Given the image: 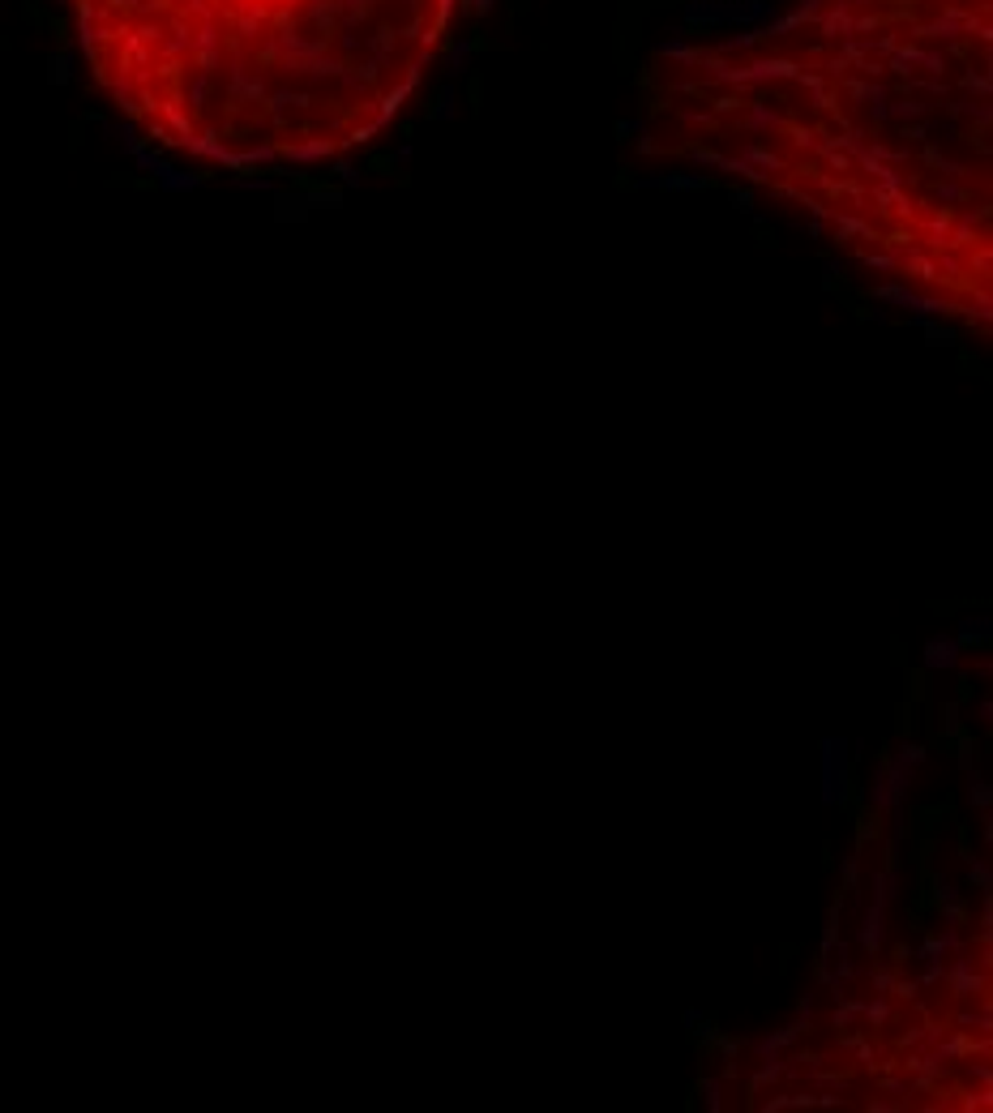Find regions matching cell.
Returning a JSON list of instances; mask_svg holds the SVG:
<instances>
[{
    "mask_svg": "<svg viewBox=\"0 0 993 1113\" xmlns=\"http://www.w3.org/2000/svg\"><path fill=\"white\" fill-rule=\"evenodd\" d=\"M878 835V818H861V844H870Z\"/></svg>",
    "mask_w": 993,
    "mask_h": 1113,
    "instance_id": "18",
    "label": "cell"
},
{
    "mask_svg": "<svg viewBox=\"0 0 993 1113\" xmlns=\"http://www.w3.org/2000/svg\"><path fill=\"white\" fill-rule=\"evenodd\" d=\"M95 86L218 168L368 146L441 51L454 0H65Z\"/></svg>",
    "mask_w": 993,
    "mask_h": 1113,
    "instance_id": "2",
    "label": "cell"
},
{
    "mask_svg": "<svg viewBox=\"0 0 993 1113\" xmlns=\"http://www.w3.org/2000/svg\"><path fill=\"white\" fill-rule=\"evenodd\" d=\"M959 643L950 638V634H934L929 643H925V651H921V664L929 668V673H938V668H955L959 664Z\"/></svg>",
    "mask_w": 993,
    "mask_h": 1113,
    "instance_id": "5",
    "label": "cell"
},
{
    "mask_svg": "<svg viewBox=\"0 0 993 1113\" xmlns=\"http://www.w3.org/2000/svg\"><path fill=\"white\" fill-rule=\"evenodd\" d=\"M891 985H895V976H891L887 968L873 972V990H878V993H891Z\"/></svg>",
    "mask_w": 993,
    "mask_h": 1113,
    "instance_id": "17",
    "label": "cell"
},
{
    "mask_svg": "<svg viewBox=\"0 0 993 1113\" xmlns=\"http://www.w3.org/2000/svg\"><path fill=\"white\" fill-rule=\"evenodd\" d=\"M856 887H861V861L848 856V861H844V891H856Z\"/></svg>",
    "mask_w": 993,
    "mask_h": 1113,
    "instance_id": "13",
    "label": "cell"
},
{
    "mask_svg": "<svg viewBox=\"0 0 993 1113\" xmlns=\"http://www.w3.org/2000/svg\"><path fill=\"white\" fill-rule=\"evenodd\" d=\"M805 1028H809V1019H805V1023H788L784 1032H776V1037H767V1041H758V1054H762V1058H776L779 1049H784L788 1041H797V1037L805 1032Z\"/></svg>",
    "mask_w": 993,
    "mask_h": 1113,
    "instance_id": "9",
    "label": "cell"
},
{
    "mask_svg": "<svg viewBox=\"0 0 993 1113\" xmlns=\"http://www.w3.org/2000/svg\"><path fill=\"white\" fill-rule=\"evenodd\" d=\"M993 0H797L664 48L642 154L797 201L882 300L989 321Z\"/></svg>",
    "mask_w": 993,
    "mask_h": 1113,
    "instance_id": "1",
    "label": "cell"
},
{
    "mask_svg": "<svg viewBox=\"0 0 993 1113\" xmlns=\"http://www.w3.org/2000/svg\"><path fill=\"white\" fill-rule=\"evenodd\" d=\"M852 1015H856V1006H844V1011H835V1023H839V1028H844V1023H848Z\"/></svg>",
    "mask_w": 993,
    "mask_h": 1113,
    "instance_id": "21",
    "label": "cell"
},
{
    "mask_svg": "<svg viewBox=\"0 0 993 1113\" xmlns=\"http://www.w3.org/2000/svg\"><path fill=\"white\" fill-rule=\"evenodd\" d=\"M968 882L976 887V891H993V873L981 865V861H972L968 865Z\"/></svg>",
    "mask_w": 993,
    "mask_h": 1113,
    "instance_id": "10",
    "label": "cell"
},
{
    "mask_svg": "<svg viewBox=\"0 0 993 1113\" xmlns=\"http://www.w3.org/2000/svg\"><path fill=\"white\" fill-rule=\"evenodd\" d=\"M779 1070H784V1066H776V1058H771V1062H767L762 1070H758V1075H753V1088H762V1084H771V1079H779Z\"/></svg>",
    "mask_w": 993,
    "mask_h": 1113,
    "instance_id": "15",
    "label": "cell"
},
{
    "mask_svg": "<svg viewBox=\"0 0 993 1113\" xmlns=\"http://www.w3.org/2000/svg\"><path fill=\"white\" fill-rule=\"evenodd\" d=\"M882 938H887V899L873 896V908L865 912V925H861V946L878 955L882 951Z\"/></svg>",
    "mask_w": 993,
    "mask_h": 1113,
    "instance_id": "6",
    "label": "cell"
},
{
    "mask_svg": "<svg viewBox=\"0 0 993 1113\" xmlns=\"http://www.w3.org/2000/svg\"><path fill=\"white\" fill-rule=\"evenodd\" d=\"M818 758H823V805H835L844 801V788H848V741L826 737Z\"/></svg>",
    "mask_w": 993,
    "mask_h": 1113,
    "instance_id": "3",
    "label": "cell"
},
{
    "mask_svg": "<svg viewBox=\"0 0 993 1113\" xmlns=\"http://www.w3.org/2000/svg\"><path fill=\"white\" fill-rule=\"evenodd\" d=\"M891 990H895L899 998H917V985H912V981H895Z\"/></svg>",
    "mask_w": 993,
    "mask_h": 1113,
    "instance_id": "19",
    "label": "cell"
},
{
    "mask_svg": "<svg viewBox=\"0 0 993 1113\" xmlns=\"http://www.w3.org/2000/svg\"><path fill=\"white\" fill-rule=\"evenodd\" d=\"M946 946H950V938H925L917 955H921L925 964H929V959H942V955H946Z\"/></svg>",
    "mask_w": 993,
    "mask_h": 1113,
    "instance_id": "11",
    "label": "cell"
},
{
    "mask_svg": "<svg viewBox=\"0 0 993 1113\" xmlns=\"http://www.w3.org/2000/svg\"><path fill=\"white\" fill-rule=\"evenodd\" d=\"M989 801H993L989 784H985V779H972V805H981V809H989Z\"/></svg>",
    "mask_w": 993,
    "mask_h": 1113,
    "instance_id": "14",
    "label": "cell"
},
{
    "mask_svg": "<svg viewBox=\"0 0 993 1113\" xmlns=\"http://www.w3.org/2000/svg\"><path fill=\"white\" fill-rule=\"evenodd\" d=\"M950 990H955V998H972V993L981 990L976 959H968V955H959V959H955V968H950Z\"/></svg>",
    "mask_w": 993,
    "mask_h": 1113,
    "instance_id": "7",
    "label": "cell"
},
{
    "mask_svg": "<svg viewBox=\"0 0 993 1113\" xmlns=\"http://www.w3.org/2000/svg\"><path fill=\"white\" fill-rule=\"evenodd\" d=\"M908 788H912V767H899V762H895V767H882V771L870 779L873 809H895Z\"/></svg>",
    "mask_w": 993,
    "mask_h": 1113,
    "instance_id": "4",
    "label": "cell"
},
{
    "mask_svg": "<svg viewBox=\"0 0 993 1113\" xmlns=\"http://www.w3.org/2000/svg\"><path fill=\"white\" fill-rule=\"evenodd\" d=\"M989 634H993V626H989V617H964L959 621V634H955V643L959 647H968V643H989Z\"/></svg>",
    "mask_w": 993,
    "mask_h": 1113,
    "instance_id": "8",
    "label": "cell"
},
{
    "mask_svg": "<svg viewBox=\"0 0 993 1113\" xmlns=\"http://www.w3.org/2000/svg\"><path fill=\"white\" fill-rule=\"evenodd\" d=\"M706 1109H720V1084H706Z\"/></svg>",
    "mask_w": 993,
    "mask_h": 1113,
    "instance_id": "20",
    "label": "cell"
},
{
    "mask_svg": "<svg viewBox=\"0 0 993 1113\" xmlns=\"http://www.w3.org/2000/svg\"><path fill=\"white\" fill-rule=\"evenodd\" d=\"M865 1019H870L873 1028H878V1023H887V1002H882V998H878V1002H870V1006H865Z\"/></svg>",
    "mask_w": 993,
    "mask_h": 1113,
    "instance_id": "16",
    "label": "cell"
},
{
    "mask_svg": "<svg viewBox=\"0 0 993 1113\" xmlns=\"http://www.w3.org/2000/svg\"><path fill=\"white\" fill-rule=\"evenodd\" d=\"M921 762H925V746L912 741V746H903V750H899V767H921Z\"/></svg>",
    "mask_w": 993,
    "mask_h": 1113,
    "instance_id": "12",
    "label": "cell"
}]
</instances>
